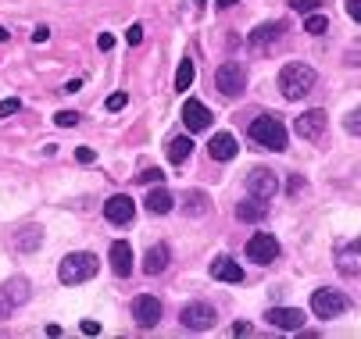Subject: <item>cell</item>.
I'll return each mask as SVG.
<instances>
[{
	"instance_id": "1",
	"label": "cell",
	"mask_w": 361,
	"mask_h": 339,
	"mask_svg": "<svg viewBox=\"0 0 361 339\" xmlns=\"http://www.w3.org/2000/svg\"><path fill=\"white\" fill-rule=\"evenodd\" d=\"M315 82H319L315 68L304 65V61H290L279 72V93L286 96V101H304V96L315 89Z\"/></svg>"
},
{
	"instance_id": "2",
	"label": "cell",
	"mask_w": 361,
	"mask_h": 339,
	"mask_svg": "<svg viewBox=\"0 0 361 339\" xmlns=\"http://www.w3.org/2000/svg\"><path fill=\"white\" fill-rule=\"evenodd\" d=\"M250 139L257 143V147H265V151H286V125L279 115H257L250 122Z\"/></svg>"
},
{
	"instance_id": "3",
	"label": "cell",
	"mask_w": 361,
	"mask_h": 339,
	"mask_svg": "<svg viewBox=\"0 0 361 339\" xmlns=\"http://www.w3.org/2000/svg\"><path fill=\"white\" fill-rule=\"evenodd\" d=\"M93 275H97V254H90V250H75V254L61 257V264H58V279L65 286H79Z\"/></svg>"
},
{
	"instance_id": "4",
	"label": "cell",
	"mask_w": 361,
	"mask_h": 339,
	"mask_svg": "<svg viewBox=\"0 0 361 339\" xmlns=\"http://www.w3.org/2000/svg\"><path fill=\"white\" fill-rule=\"evenodd\" d=\"M312 311H315V318H340V314H347L350 311V297L347 293H340V289H315L312 293Z\"/></svg>"
},
{
	"instance_id": "5",
	"label": "cell",
	"mask_w": 361,
	"mask_h": 339,
	"mask_svg": "<svg viewBox=\"0 0 361 339\" xmlns=\"http://www.w3.org/2000/svg\"><path fill=\"white\" fill-rule=\"evenodd\" d=\"M215 321H219L215 307L204 304V300H193V304H186L179 311V325L190 328V332H208V328H215Z\"/></svg>"
},
{
	"instance_id": "6",
	"label": "cell",
	"mask_w": 361,
	"mask_h": 339,
	"mask_svg": "<svg viewBox=\"0 0 361 339\" xmlns=\"http://www.w3.org/2000/svg\"><path fill=\"white\" fill-rule=\"evenodd\" d=\"M215 86L222 96H240L243 86H247V68L240 61H222L219 72H215Z\"/></svg>"
},
{
	"instance_id": "7",
	"label": "cell",
	"mask_w": 361,
	"mask_h": 339,
	"mask_svg": "<svg viewBox=\"0 0 361 339\" xmlns=\"http://www.w3.org/2000/svg\"><path fill=\"white\" fill-rule=\"evenodd\" d=\"M283 32H286V25H283V22H262V25H257V29L247 36L250 54H257V58H262V54H269L272 46L283 39Z\"/></svg>"
},
{
	"instance_id": "8",
	"label": "cell",
	"mask_w": 361,
	"mask_h": 339,
	"mask_svg": "<svg viewBox=\"0 0 361 339\" xmlns=\"http://www.w3.org/2000/svg\"><path fill=\"white\" fill-rule=\"evenodd\" d=\"M279 257V239L272 232H254L247 239V261L254 264H272Z\"/></svg>"
},
{
	"instance_id": "9",
	"label": "cell",
	"mask_w": 361,
	"mask_h": 339,
	"mask_svg": "<svg viewBox=\"0 0 361 339\" xmlns=\"http://www.w3.org/2000/svg\"><path fill=\"white\" fill-rule=\"evenodd\" d=\"M326 129H329V115L322 111V108H312V111H304L297 122H293V132L300 136V139H312V143H319V139H326Z\"/></svg>"
},
{
	"instance_id": "10",
	"label": "cell",
	"mask_w": 361,
	"mask_h": 339,
	"mask_svg": "<svg viewBox=\"0 0 361 339\" xmlns=\"http://www.w3.org/2000/svg\"><path fill=\"white\" fill-rule=\"evenodd\" d=\"M247 193H250V197H257V200H272L276 193H279V175L272 168H250Z\"/></svg>"
},
{
	"instance_id": "11",
	"label": "cell",
	"mask_w": 361,
	"mask_h": 339,
	"mask_svg": "<svg viewBox=\"0 0 361 339\" xmlns=\"http://www.w3.org/2000/svg\"><path fill=\"white\" fill-rule=\"evenodd\" d=\"M336 271L347 275V279L361 275V236H354V239L336 247Z\"/></svg>"
},
{
	"instance_id": "12",
	"label": "cell",
	"mask_w": 361,
	"mask_h": 339,
	"mask_svg": "<svg viewBox=\"0 0 361 339\" xmlns=\"http://www.w3.org/2000/svg\"><path fill=\"white\" fill-rule=\"evenodd\" d=\"M133 318H136L140 328H154V325L161 321V300L150 297V293H140L133 300Z\"/></svg>"
},
{
	"instance_id": "13",
	"label": "cell",
	"mask_w": 361,
	"mask_h": 339,
	"mask_svg": "<svg viewBox=\"0 0 361 339\" xmlns=\"http://www.w3.org/2000/svg\"><path fill=\"white\" fill-rule=\"evenodd\" d=\"M104 218H108L111 225H129V222L136 218V204H133V197H126V193H115V197L104 204Z\"/></svg>"
},
{
	"instance_id": "14",
	"label": "cell",
	"mask_w": 361,
	"mask_h": 339,
	"mask_svg": "<svg viewBox=\"0 0 361 339\" xmlns=\"http://www.w3.org/2000/svg\"><path fill=\"white\" fill-rule=\"evenodd\" d=\"M269 325L283 328V332H300L304 328V311L300 307H269Z\"/></svg>"
},
{
	"instance_id": "15",
	"label": "cell",
	"mask_w": 361,
	"mask_h": 339,
	"mask_svg": "<svg viewBox=\"0 0 361 339\" xmlns=\"http://www.w3.org/2000/svg\"><path fill=\"white\" fill-rule=\"evenodd\" d=\"M183 122H186L190 132H204V129L212 125V111L204 108L200 101H193V96H190V101L183 104Z\"/></svg>"
},
{
	"instance_id": "16",
	"label": "cell",
	"mask_w": 361,
	"mask_h": 339,
	"mask_svg": "<svg viewBox=\"0 0 361 339\" xmlns=\"http://www.w3.org/2000/svg\"><path fill=\"white\" fill-rule=\"evenodd\" d=\"M39 243H43V229L39 225H25V229H18L11 236V247L18 254H32V250H39Z\"/></svg>"
},
{
	"instance_id": "17",
	"label": "cell",
	"mask_w": 361,
	"mask_h": 339,
	"mask_svg": "<svg viewBox=\"0 0 361 339\" xmlns=\"http://www.w3.org/2000/svg\"><path fill=\"white\" fill-rule=\"evenodd\" d=\"M169 261H172L169 243H154V247L143 254V271H147V275H161V271L169 268Z\"/></svg>"
},
{
	"instance_id": "18",
	"label": "cell",
	"mask_w": 361,
	"mask_h": 339,
	"mask_svg": "<svg viewBox=\"0 0 361 339\" xmlns=\"http://www.w3.org/2000/svg\"><path fill=\"white\" fill-rule=\"evenodd\" d=\"M179 204H183V215H190V218H204V215H208V207H212V197H208L204 189H186Z\"/></svg>"
},
{
	"instance_id": "19",
	"label": "cell",
	"mask_w": 361,
	"mask_h": 339,
	"mask_svg": "<svg viewBox=\"0 0 361 339\" xmlns=\"http://www.w3.org/2000/svg\"><path fill=\"white\" fill-rule=\"evenodd\" d=\"M212 279L240 286V282H243V268H240L233 257H215V261H212Z\"/></svg>"
},
{
	"instance_id": "20",
	"label": "cell",
	"mask_w": 361,
	"mask_h": 339,
	"mask_svg": "<svg viewBox=\"0 0 361 339\" xmlns=\"http://www.w3.org/2000/svg\"><path fill=\"white\" fill-rule=\"evenodd\" d=\"M143 204H147L150 215H169V211L176 207V197H172L165 186H154V189L147 193V200H143Z\"/></svg>"
},
{
	"instance_id": "21",
	"label": "cell",
	"mask_w": 361,
	"mask_h": 339,
	"mask_svg": "<svg viewBox=\"0 0 361 339\" xmlns=\"http://www.w3.org/2000/svg\"><path fill=\"white\" fill-rule=\"evenodd\" d=\"M208 151H212V158H215V161H233L240 147H236V139H233L229 132H215V136H212V143H208Z\"/></svg>"
},
{
	"instance_id": "22",
	"label": "cell",
	"mask_w": 361,
	"mask_h": 339,
	"mask_svg": "<svg viewBox=\"0 0 361 339\" xmlns=\"http://www.w3.org/2000/svg\"><path fill=\"white\" fill-rule=\"evenodd\" d=\"M111 271L122 275V279L133 271V247L122 243V239H115V243H111Z\"/></svg>"
},
{
	"instance_id": "23",
	"label": "cell",
	"mask_w": 361,
	"mask_h": 339,
	"mask_svg": "<svg viewBox=\"0 0 361 339\" xmlns=\"http://www.w3.org/2000/svg\"><path fill=\"white\" fill-rule=\"evenodd\" d=\"M265 215H269V200L247 197L243 204H236V218H240V222H262Z\"/></svg>"
},
{
	"instance_id": "24",
	"label": "cell",
	"mask_w": 361,
	"mask_h": 339,
	"mask_svg": "<svg viewBox=\"0 0 361 339\" xmlns=\"http://www.w3.org/2000/svg\"><path fill=\"white\" fill-rule=\"evenodd\" d=\"M190 154H193V139H190V136H176V139H169V161H172V165H183Z\"/></svg>"
},
{
	"instance_id": "25",
	"label": "cell",
	"mask_w": 361,
	"mask_h": 339,
	"mask_svg": "<svg viewBox=\"0 0 361 339\" xmlns=\"http://www.w3.org/2000/svg\"><path fill=\"white\" fill-rule=\"evenodd\" d=\"M4 293L11 297V304H15V307H22V304H25V300L32 297V293H29V279H22V275H15V279H11V282L4 286Z\"/></svg>"
},
{
	"instance_id": "26",
	"label": "cell",
	"mask_w": 361,
	"mask_h": 339,
	"mask_svg": "<svg viewBox=\"0 0 361 339\" xmlns=\"http://www.w3.org/2000/svg\"><path fill=\"white\" fill-rule=\"evenodd\" d=\"M329 29V18L322 11H312V15H304V32H312V36H322Z\"/></svg>"
},
{
	"instance_id": "27",
	"label": "cell",
	"mask_w": 361,
	"mask_h": 339,
	"mask_svg": "<svg viewBox=\"0 0 361 339\" xmlns=\"http://www.w3.org/2000/svg\"><path fill=\"white\" fill-rule=\"evenodd\" d=\"M190 86H193V61L183 58V65L176 68V89L183 93V89H190Z\"/></svg>"
},
{
	"instance_id": "28",
	"label": "cell",
	"mask_w": 361,
	"mask_h": 339,
	"mask_svg": "<svg viewBox=\"0 0 361 339\" xmlns=\"http://www.w3.org/2000/svg\"><path fill=\"white\" fill-rule=\"evenodd\" d=\"M136 182H143V186H161V182H165V172H161V168H143V172L136 175Z\"/></svg>"
},
{
	"instance_id": "29",
	"label": "cell",
	"mask_w": 361,
	"mask_h": 339,
	"mask_svg": "<svg viewBox=\"0 0 361 339\" xmlns=\"http://www.w3.org/2000/svg\"><path fill=\"white\" fill-rule=\"evenodd\" d=\"M326 4V0H290V8L297 11V15H312V11H319Z\"/></svg>"
},
{
	"instance_id": "30",
	"label": "cell",
	"mask_w": 361,
	"mask_h": 339,
	"mask_svg": "<svg viewBox=\"0 0 361 339\" xmlns=\"http://www.w3.org/2000/svg\"><path fill=\"white\" fill-rule=\"evenodd\" d=\"M343 129H347L350 136H361V108L347 111V118H343Z\"/></svg>"
},
{
	"instance_id": "31",
	"label": "cell",
	"mask_w": 361,
	"mask_h": 339,
	"mask_svg": "<svg viewBox=\"0 0 361 339\" xmlns=\"http://www.w3.org/2000/svg\"><path fill=\"white\" fill-rule=\"evenodd\" d=\"M79 118H82L79 111H58V115H54V125H61V129H72V125H79Z\"/></svg>"
},
{
	"instance_id": "32",
	"label": "cell",
	"mask_w": 361,
	"mask_h": 339,
	"mask_svg": "<svg viewBox=\"0 0 361 339\" xmlns=\"http://www.w3.org/2000/svg\"><path fill=\"white\" fill-rule=\"evenodd\" d=\"M18 108H22L18 96H8V101H0V118H11V115H18Z\"/></svg>"
},
{
	"instance_id": "33",
	"label": "cell",
	"mask_w": 361,
	"mask_h": 339,
	"mask_svg": "<svg viewBox=\"0 0 361 339\" xmlns=\"http://www.w3.org/2000/svg\"><path fill=\"white\" fill-rule=\"evenodd\" d=\"M11 311H15V304H11V297L4 293V286H0V321L11 318Z\"/></svg>"
},
{
	"instance_id": "34",
	"label": "cell",
	"mask_w": 361,
	"mask_h": 339,
	"mask_svg": "<svg viewBox=\"0 0 361 339\" xmlns=\"http://www.w3.org/2000/svg\"><path fill=\"white\" fill-rule=\"evenodd\" d=\"M304 175H290V182H286V193H290V197H297V193H304Z\"/></svg>"
},
{
	"instance_id": "35",
	"label": "cell",
	"mask_w": 361,
	"mask_h": 339,
	"mask_svg": "<svg viewBox=\"0 0 361 339\" xmlns=\"http://www.w3.org/2000/svg\"><path fill=\"white\" fill-rule=\"evenodd\" d=\"M104 108H108V111H122V108H126V93H111Z\"/></svg>"
},
{
	"instance_id": "36",
	"label": "cell",
	"mask_w": 361,
	"mask_h": 339,
	"mask_svg": "<svg viewBox=\"0 0 361 339\" xmlns=\"http://www.w3.org/2000/svg\"><path fill=\"white\" fill-rule=\"evenodd\" d=\"M126 39H129V46H140V43H143V25H129Z\"/></svg>"
},
{
	"instance_id": "37",
	"label": "cell",
	"mask_w": 361,
	"mask_h": 339,
	"mask_svg": "<svg viewBox=\"0 0 361 339\" xmlns=\"http://www.w3.org/2000/svg\"><path fill=\"white\" fill-rule=\"evenodd\" d=\"M93 158H97V154H93L90 147H79V151H75V161H79V165H93Z\"/></svg>"
},
{
	"instance_id": "38",
	"label": "cell",
	"mask_w": 361,
	"mask_h": 339,
	"mask_svg": "<svg viewBox=\"0 0 361 339\" xmlns=\"http://www.w3.org/2000/svg\"><path fill=\"white\" fill-rule=\"evenodd\" d=\"M47 39H50V29L47 25H36L32 29V43H47Z\"/></svg>"
},
{
	"instance_id": "39",
	"label": "cell",
	"mask_w": 361,
	"mask_h": 339,
	"mask_svg": "<svg viewBox=\"0 0 361 339\" xmlns=\"http://www.w3.org/2000/svg\"><path fill=\"white\" fill-rule=\"evenodd\" d=\"M347 15H350L354 22H361V0H347Z\"/></svg>"
},
{
	"instance_id": "40",
	"label": "cell",
	"mask_w": 361,
	"mask_h": 339,
	"mask_svg": "<svg viewBox=\"0 0 361 339\" xmlns=\"http://www.w3.org/2000/svg\"><path fill=\"white\" fill-rule=\"evenodd\" d=\"M79 328H82L86 335H97V332H100V321H90V318H86V321H82Z\"/></svg>"
},
{
	"instance_id": "41",
	"label": "cell",
	"mask_w": 361,
	"mask_h": 339,
	"mask_svg": "<svg viewBox=\"0 0 361 339\" xmlns=\"http://www.w3.org/2000/svg\"><path fill=\"white\" fill-rule=\"evenodd\" d=\"M100 51H115V36H111V32L100 36Z\"/></svg>"
},
{
	"instance_id": "42",
	"label": "cell",
	"mask_w": 361,
	"mask_h": 339,
	"mask_svg": "<svg viewBox=\"0 0 361 339\" xmlns=\"http://www.w3.org/2000/svg\"><path fill=\"white\" fill-rule=\"evenodd\" d=\"M79 89H82V82H79V79H72V82H65V89H61V93H79Z\"/></svg>"
},
{
	"instance_id": "43",
	"label": "cell",
	"mask_w": 361,
	"mask_h": 339,
	"mask_svg": "<svg viewBox=\"0 0 361 339\" xmlns=\"http://www.w3.org/2000/svg\"><path fill=\"white\" fill-rule=\"evenodd\" d=\"M247 332H250L247 321H236V325H233V335H247Z\"/></svg>"
},
{
	"instance_id": "44",
	"label": "cell",
	"mask_w": 361,
	"mask_h": 339,
	"mask_svg": "<svg viewBox=\"0 0 361 339\" xmlns=\"http://www.w3.org/2000/svg\"><path fill=\"white\" fill-rule=\"evenodd\" d=\"M233 4H236V0H215V8H222V11H229Z\"/></svg>"
},
{
	"instance_id": "45",
	"label": "cell",
	"mask_w": 361,
	"mask_h": 339,
	"mask_svg": "<svg viewBox=\"0 0 361 339\" xmlns=\"http://www.w3.org/2000/svg\"><path fill=\"white\" fill-rule=\"evenodd\" d=\"M4 39H8V29H4V25H0V43H4Z\"/></svg>"
},
{
	"instance_id": "46",
	"label": "cell",
	"mask_w": 361,
	"mask_h": 339,
	"mask_svg": "<svg viewBox=\"0 0 361 339\" xmlns=\"http://www.w3.org/2000/svg\"><path fill=\"white\" fill-rule=\"evenodd\" d=\"M193 4H200V8H204V4H208V0H193Z\"/></svg>"
}]
</instances>
